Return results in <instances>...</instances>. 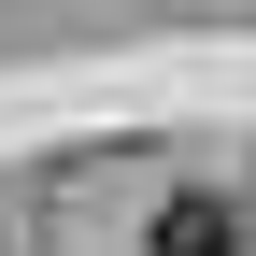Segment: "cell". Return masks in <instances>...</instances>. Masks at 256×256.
Segmentation results:
<instances>
[{
	"label": "cell",
	"instance_id": "6da1fadb",
	"mask_svg": "<svg viewBox=\"0 0 256 256\" xmlns=\"http://www.w3.org/2000/svg\"><path fill=\"white\" fill-rule=\"evenodd\" d=\"M156 256H242V214L214 185H185V200H156Z\"/></svg>",
	"mask_w": 256,
	"mask_h": 256
}]
</instances>
